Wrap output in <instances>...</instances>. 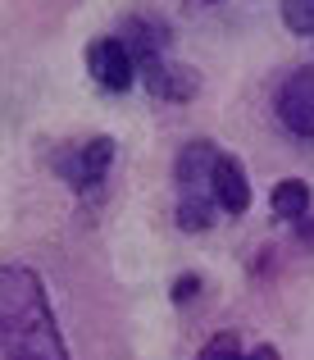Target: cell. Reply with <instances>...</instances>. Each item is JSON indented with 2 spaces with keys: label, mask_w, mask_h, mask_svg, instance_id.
Listing matches in <instances>:
<instances>
[{
  "label": "cell",
  "mask_w": 314,
  "mask_h": 360,
  "mask_svg": "<svg viewBox=\"0 0 314 360\" xmlns=\"http://www.w3.org/2000/svg\"><path fill=\"white\" fill-rule=\"evenodd\" d=\"M0 356L5 360H69L46 288L27 264L0 269Z\"/></svg>",
  "instance_id": "cell-1"
},
{
  "label": "cell",
  "mask_w": 314,
  "mask_h": 360,
  "mask_svg": "<svg viewBox=\"0 0 314 360\" xmlns=\"http://www.w3.org/2000/svg\"><path fill=\"white\" fill-rule=\"evenodd\" d=\"M214 160L218 146L209 141H187L183 155L174 165V183H178V224L187 233H205L214 224Z\"/></svg>",
  "instance_id": "cell-2"
},
{
  "label": "cell",
  "mask_w": 314,
  "mask_h": 360,
  "mask_svg": "<svg viewBox=\"0 0 314 360\" xmlns=\"http://www.w3.org/2000/svg\"><path fill=\"white\" fill-rule=\"evenodd\" d=\"M114 155H119L114 137H91V141H82L78 150H64V155L55 160V174H60V178H69V187H73V192L91 196V192H96V187L105 183V174H110Z\"/></svg>",
  "instance_id": "cell-3"
},
{
  "label": "cell",
  "mask_w": 314,
  "mask_h": 360,
  "mask_svg": "<svg viewBox=\"0 0 314 360\" xmlns=\"http://www.w3.org/2000/svg\"><path fill=\"white\" fill-rule=\"evenodd\" d=\"M273 115H278V123L287 132H296V137H314V64L296 69L278 87V96H273Z\"/></svg>",
  "instance_id": "cell-4"
},
{
  "label": "cell",
  "mask_w": 314,
  "mask_h": 360,
  "mask_svg": "<svg viewBox=\"0 0 314 360\" xmlns=\"http://www.w3.org/2000/svg\"><path fill=\"white\" fill-rule=\"evenodd\" d=\"M87 73L105 91H128L141 69H137V60H132L123 37H96V41L87 46Z\"/></svg>",
  "instance_id": "cell-5"
},
{
  "label": "cell",
  "mask_w": 314,
  "mask_h": 360,
  "mask_svg": "<svg viewBox=\"0 0 314 360\" xmlns=\"http://www.w3.org/2000/svg\"><path fill=\"white\" fill-rule=\"evenodd\" d=\"M141 82L155 101H192L201 91V73L187 69V64H169V60H155L141 69Z\"/></svg>",
  "instance_id": "cell-6"
},
{
  "label": "cell",
  "mask_w": 314,
  "mask_h": 360,
  "mask_svg": "<svg viewBox=\"0 0 314 360\" xmlns=\"http://www.w3.org/2000/svg\"><path fill=\"white\" fill-rule=\"evenodd\" d=\"M169 27L164 23H155V18H146V14H137V18H128L123 23V41H128V51H132V60H137V69H146V64H155V60H164V46H169Z\"/></svg>",
  "instance_id": "cell-7"
},
{
  "label": "cell",
  "mask_w": 314,
  "mask_h": 360,
  "mask_svg": "<svg viewBox=\"0 0 314 360\" xmlns=\"http://www.w3.org/2000/svg\"><path fill=\"white\" fill-rule=\"evenodd\" d=\"M214 196H218V210H228V214H246V205H251L246 169L237 165L233 155H223V150H218V160H214Z\"/></svg>",
  "instance_id": "cell-8"
},
{
  "label": "cell",
  "mask_w": 314,
  "mask_h": 360,
  "mask_svg": "<svg viewBox=\"0 0 314 360\" xmlns=\"http://www.w3.org/2000/svg\"><path fill=\"white\" fill-rule=\"evenodd\" d=\"M269 205H273V214H278V219H306V210H310V187L301 183V178H282V183L273 187Z\"/></svg>",
  "instance_id": "cell-9"
},
{
  "label": "cell",
  "mask_w": 314,
  "mask_h": 360,
  "mask_svg": "<svg viewBox=\"0 0 314 360\" xmlns=\"http://www.w3.org/2000/svg\"><path fill=\"white\" fill-rule=\"evenodd\" d=\"M282 23L296 37H314V0H282Z\"/></svg>",
  "instance_id": "cell-10"
},
{
  "label": "cell",
  "mask_w": 314,
  "mask_h": 360,
  "mask_svg": "<svg viewBox=\"0 0 314 360\" xmlns=\"http://www.w3.org/2000/svg\"><path fill=\"white\" fill-rule=\"evenodd\" d=\"M223 356L242 360V356H246V342H242L237 333H214V338L201 347V360H223Z\"/></svg>",
  "instance_id": "cell-11"
},
{
  "label": "cell",
  "mask_w": 314,
  "mask_h": 360,
  "mask_svg": "<svg viewBox=\"0 0 314 360\" xmlns=\"http://www.w3.org/2000/svg\"><path fill=\"white\" fill-rule=\"evenodd\" d=\"M196 288H201V283H196L192 274H187V278H178V283H174V301H178V306H183V301H192Z\"/></svg>",
  "instance_id": "cell-12"
}]
</instances>
